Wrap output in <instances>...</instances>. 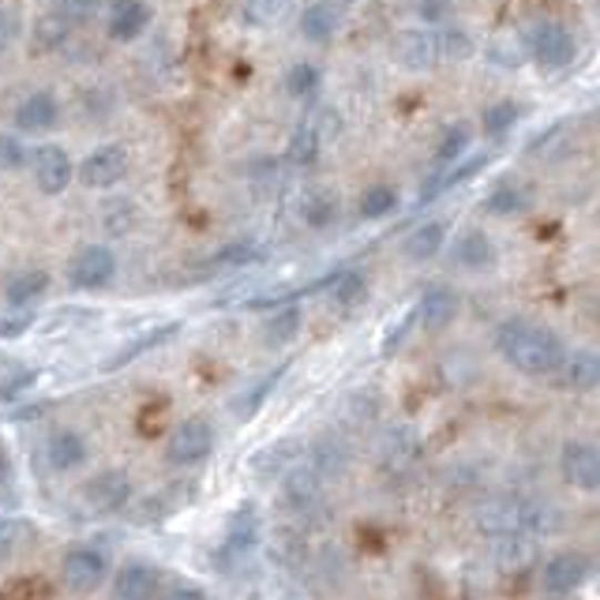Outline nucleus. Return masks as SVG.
<instances>
[{"label":"nucleus","mask_w":600,"mask_h":600,"mask_svg":"<svg viewBox=\"0 0 600 600\" xmlns=\"http://www.w3.org/2000/svg\"><path fill=\"white\" fill-rule=\"evenodd\" d=\"M496 349L510 368H518L521 376H556L559 360H563V342L556 330L540 327L529 319H507L496 330Z\"/></svg>","instance_id":"obj_1"},{"label":"nucleus","mask_w":600,"mask_h":600,"mask_svg":"<svg viewBox=\"0 0 600 600\" xmlns=\"http://www.w3.org/2000/svg\"><path fill=\"white\" fill-rule=\"evenodd\" d=\"M529 57H533L537 64L552 68V72H559V68H570L578 57V38L567 31L563 23H552V19H545V23L533 27V34H529Z\"/></svg>","instance_id":"obj_2"},{"label":"nucleus","mask_w":600,"mask_h":600,"mask_svg":"<svg viewBox=\"0 0 600 600\" xmlns=\"http://www.w3.org/2000/svg\"><path fill=\"white\" fill-rule=\"evenodd\" d=\"M260 545V515H255V504H241L233 510L230 526H225V540L218 548V563L225 570H237L244 567V559L255 552Z\"/></svg>","instance_id":"obj_3"},{"label":"nucleus","mask_w":600,"mask_h":600,"mask_svg":"<svg viewBox=\"0 0 600 600\" xmlns=\"http://www.w3.org/2000/svg\"><path fill=\"white\" fill-rule=\"evenodd\" d=\"M113 278H116V255L105 244H87L68 263V282L83 293L105 289V285H113Z\"/></svg>","instance_id":"obj_4"},{"label":"nucleus","mask_w":600,"mask_h":600,"mask_svg":"<svg viewBox=\"0 0 600 600\" xmlns=\"http://www.w3.org/2000/svg\"><path fill=\"white\" fill-rule=\"evenodd\" d=\"M214 450V428L206 425L203 417H189L184 425L173 428L170 443H165V458H170V466H200V461L211 458Z\"/></svg>","instance_id":"obj_5"},{"label":"nucleus","mask_w":600,"mask_h":600,"mask_svg":"<svg viewBox=\"0 0 600 600\" xmlns=\"http://www.w3.org/2000/svg\"><path fill=\"white\" fill-rule=\"evenodd\" d=\"M390 57L406 68V72H431L439 64V38L428 27H409L390 38Z\"/></svg>","instance_id":"obj_6"},{"label":"nucleus","mask_w":600,"mask_h":600,"mask_svg":"<svg viewBox=\"0 0 600 600\" xmlns=\"http://www.w3.org/2000/svg\"><path fill=\"white\" fill-rule=\"evenodd\" d=\"M61 578L72 593H94V589L105 586V578H110V559H105V552H98V548L80 545L64 556Z\"/></svg>","instance_id":"obj_7"},{"label":"nucleus","mask_w":600,"mask_h":600,"mask_svg":"<svg viewBox=\"0 0 600 600\" xmlns=\"http://www.w3.org/2000/svg\"><path fill=\"white\" fill-rule=\"evenodd\" d=\"M128 173V151L121 143H105L91 151L87 159L75 165V176L87 184V189H113L121 184Z\"/></svg>","instance_id":"obj_8"},{"label":"nucleus","mask_w":600,"mask_h":600,"mask_svg":"<svg viewBox=\"0 0 600 600\" xmlns=\"http://www.w3.org/2000/svg\"><path fill=\"white\" fill-rule=\"evenodd\" d=\"M83 504L98 510V515H116V510L132 504V477L124 469H102L98 477L87 480Z\"/></svg>","instance_id":"obj_9"},{"label":"nucleus","mask_w":600,"mask_h":600,"mask_svg":"<svg viewBox=\"0 0 600 600\" xmlns=\"http://www.w3.org/2000/svg\"><path fill=\"white\" fill-rule=\"evenodd\" d=\"M282 499L285 507L297 510V515H312V510L323 504V477L308 461H293L282 474Z\"/></svg>","instance_id":"obj_10"},{"label":"nucleus","mask_w":600,"mask_h":600,"mask_svg":"<svg viewBox=\"0 0 600 600\" xmlns=\"http://www.w3.org/2000/svg\"><path fill=\"white\" fill-rule=\"evenodd\" d=\"M559 469H563V480L570 488H578V491H597L600 488V455H597L593 443H586V439L563 443Z\"/></svg>","instance_id":"obj_11"},{"label":"nucleus","mask_w":600,"mask_h":600,"mask_svg":"<svg viewBox=\"0 0 600 600\" xmlns=\"http://www.w3.org/2000/svg\"><path fill=\"white\" fill-rule=\"evenodd\" d=\"M31 173H34L38 192H45V195H61L68 184L75 181V165L68 159V151H61V146H53V143H42L31 154Z\"/></svg>","instance_id":"obj_12"},{"label":"nucleus","mask_w":600,"mask_h":600,"mask_svg":"<svg viewBox=\"0 0 600 600\" xmlns=\"http://www.w3.org/2000/svg\"><path fill=\"white\" fill-rule=\"evenodd\" d=\"M589 570H593V563H589L586 552H559L545 563V570H540V586H545V593H574L578 586L589 578Z\"/></svg>","instance_id":"obj_13"},{"label":"nucleus","mask_w":600,"mask_h":600,"mask_svg":"<svg viewBox=\"0 0 600 600\" xmlns=\"http://www.w3.org/2000/svg\"><path fill=\"white\" fill-rule=\"evenodd\" d=\"M496 260H499V248H496V241L488 237L485 230H461L455 244H450V263L461 271H488V267H496Z\"/></svg>","instance_id":"obj_14"},{"label":"nucleus","mask_w":600,"mask_h":600,"mask_svg":"<svg viewBox=\"0 0 600 600\" xmlns=\"http://www.w3.org/2000/svg\"><path fill=\"white\" fill-rule=\"evenodd\" d=\"M61 124V105L49 91H34L27 94L23 102L16 105V128L19 132H31V135H42V132H53Z\"/></svg>","instance_id":"obj_15"},{"label":"nucleus","mask_w":600,"mask_h":600,"mask_svg":"<svg viewBox=\"0 0 600 600\" xmlns=\"http://www.w3.org/2000/svg\"><path fill=\"white\" fill-rule=\"evenodd\" d=\"M297 31L304 42H316V45L330 42V38L342 31V8L334 4V0H312V4L301 12Z\"/></svg>","instance_id":"obj_16"},{"label":"nucleus","mask_w":600,"mask_h":600,"mask_svg":"<svg viewBox=\"0 0 600 600\" xmlns=\"http://www.w3.org/2000/svg\"><path fill=\"white\" fill-rule=\"evenodd\" d=\"M151 4L146 0H113L110 8V38L113 42H135L151 27Z\"/></svg>","instance_id":"obj_17"},{"label":"nucleus","mask_w":600,"mask_h":600,"mask_svg":"<svg viewBox=\"0 0 600 600\" xmlns=\"http://www.w3.org/2000/svg\"><path fill=\"white\" fill-rule=\"evenodd\" d=\"M45 458H49V466H53L57 474H72V469L87 466V458H91V447H87V439L80 436V431L61 428V431H53V436H49Z\"/></svg>","instance_id":"obj_18"},{"label":"nucleus","mask_w":600,"mask_h":600,"mask_svg":"<svg viewBox=\"0 0 600 600\" xmlns=\"http://www.w3.org/2000/svg\"><path fill=\"white\" fill-rule=\"evenodd\" d=\"M162 582V570L151 563H124L113 574V597L116 600H151Z\"/></svg>","instance_id":"obj_19"},{"label":"nucleus","mask_w":600,"mask_h":600,"mask_svg":"<svg viewBox=\"0 0 600 600\" xmlns=\"http://www.w3.org/2000/svg\"><path fill=\"white\" fill-rule=\"evenodd\" d=\"M559 383H563L567 390H593L597 379H600V360L593 349H578V353H563V360H559L556 368Z\"/></svg>","instance_id":"obj_20"},{"label":"nucleus","mask_w":600,"mask_h":600,"mask_svg":"<svg viewBox=\"0 0 600 600\" xmlns=\"http://www.w3.org/2000/svg\"><path fill=\"white\" fill-rule=\"evenodd\" d=\"M455 316H458V293L447 289V285L428 289L417 304V319H420V327H428V330H443L447 323H455Z\"/></svg>","instance_id":"obj_21"},{"label":"nucleus","mask_w":600,"mask_h":600,"mask_svg":"<svg viewBox=\"0 0 600 600\" xmlns=\"http://www.w3.org/2000/svg\"><path fill=\"white\" fill-rule=\"evenodd\" d=\"M49 282H53V278H49V271H42V267L19 271V274H12V278L4 282V301L12 304V308H27V304L45 297Z\"/></svg>","instance_id":"obj_22"},{"label":"nucleus","mask_w":600,"mask_h":600,"mask_svg":"<svg viewBox=\"0 0 600 600\" xmlns=\"http://www.w3.org/2000/svg\"><path fill=\"white\" fill-rule=\"evenodd\" d=\"M176 330H181V323H162V327H154V330L140 334V338H135V342H128V346H121V349L113 353L110 360H105V372H116V368H124V364L140 360L143 353H151V349L165 346V342H170Z\"/></svg>","instance_id":"obj_23"},{"label":"nucleus","mask_w":600,"mask_h":600,"mask_svg":"<svg viewBox=\"0 0 600 600\" xmlns=\"http://www.w3.org/2000/svg\"><path fill=\"white\" fill-rule=\"evenodd\" d=\"M301 222L308 225V230H327V225L338 222V195L327 192V189H312L301 195Z\"/></svg>","instance_id":"obj_24"},{"label":"nucleus","mask_w":600,"mask_h":600,"mask_svg":"<svg viewBox=\"0 0 600 600\" xmlns=\"http://www.w3.org/2000/svg\"><path fill=\"white\" fill-rule=\"evenodd\" d=\"M443 244H447V225L425 222L409 233L406 244H401V252H406V260H413V263H428L443 252Z\"/></svg>","instance_id":"obj_25"},{"label":"nucleus","mask_w":600,"mask_h":600,"mask_svg":"<svg viewBox=\"0 0 600 600\" xmlns=\"http://www.w3.org/2000/svg\"><path fill=\"white\" fill-rule=\"evenodd\" d=\"M379 458L383 466L390 469V474H401V469L413 466V458H417V439H413L409 428H390L387 436L379 443Z\"/></svg>","instance_id":"obj_26"},{"label":"nucleus","mask_w":600,"mask_h":600,"mask_svg":"<svg viewBox=\"0 0 600 600\" xmlns=\"http://www.w3.org/2000/svg\"><path fill=\"white\" fill-rule=\"evenodd\" d=\"M68 38H72V23H68L64 16H57V12H45L34 23V31H31V49L38 57L57 53V49L68 45Z\"/></svg>","instance_id":"obj_27"},{"label":"nucleus","mask_w":600,"mask_h":600,"mask_svg":"<svg viewBox=\"0 0 600 600\" xmlns=\"http://www.w3.org/2000/svg\"><path fill=\"white\" fill-rule=\"evenodd\" d=\"M289 12H293V0H244L241 23L252 27V31H267V27H278Z\"/></svg>","instance_id":"obj_28"},{"label":"nucleus","mask_w":600,"mask_h":600,"mask_svg":"<svg viewBox=\"0 0 600 600\" xmlns=\"http://www.w3.org/2000/svg\"><path fill=\"white\" fill-rule=\"evenodd\" d=\"M323 146L327 143L319 140V132L312 128V121H304V124H297V132L289 135V151H285V159L297 165V170H308V165L319 162Z\"/></svg>","instance_id":"obj_29"},{"label":"nucleus","mask_w":600,"mask_h":600,"mask_svg":"<svg viewBox=\"0 0 600 600\" xmlns=\"http://www.w3.org/2000/svg\"><path fill=\"white\" fill-rule=\"evenodd\" d=\"M346 461H349V455H346V443L334 439V436L319 439L316 447H312V455H308V466L316 469V474H319L323 480H327V477H338L342 469H346Z\"/></svg>","instance_id":"obj_30"},{"label":"nucleus","mask_w":600,"mask_h":600,"mask_svg":"<svg viewBox=\"0 0 600 600\" xmlns=\"http://www.w3.org/2000/svg\"><path fill=\"white\" fill-rule=\"evenodd\" d=\"M38 529L27 518H4L0 521V559H16L34 545Z\"/></svg>","instance_id":"obj_31"},{"label":"nucleus","mask_w":600,"mask_h":600,"mask_svg":"<svg viewBox=\"0 0 600 600\" xmlns=\"http://www.w3.org/2000/svg\"><path fill=\"white\" fill-rule=\"evenodd\" d=\"M364 297H368V278H364L360 271H334L330 301L338 304V308H353V304H360Z\"/></svg>","instance_id":"obj_32"},{"label":"nucleus","mask_w":600,"mask_h":600,"mask_svg":"<svg viewBox=\"0 0 600 600\" xmlns=\"http://www.w3.org/2000/svg\"><path fill=\"white\" fill-rule=\"evenodd\" d=\"M395 211H398V192L390 189V184H372V189H364V195H360V218L379 222V218H390Z\"/></svg>","instance_id":"obj_33"},{"label":"nucleus","mask_w":600,"mask_h":600,"mask_svg":"<svg viewBox=\"0 0 600 600\" xmlns=\"http://www.w3.org/2000/svg\"><path fill=\"white\" fill-rule=\"evenodd\" d=\"M529 206V195L518 189V184H499V189L488 192L485 200V211L496 214V218H515V214H521Z\"/></svg>","instance_id":"obj_34"},{"label":"nucleus","mask_w":600,"mask_h":600,"mask_svg":"<svg viewBox=\"0 0 600 600\" xmlns=\"http://www.w3.org/2000/svg\"><path fill=\"white\" fill-rule=\"evenodd\" d=\"M526 57H529L526 38H518L515 31H507V34H499L488 42V61H496L499 68H518Z\"/></svg>","instance_id":"obj_35"},{"label":"nucleus","mask_w":600,"mask_h":600,"mask_svg":"<svg viewBox=\"0 0 600 600\" xmlns=\"http://www.w3.org/2000/svg\"><path fill=\"white\" fill-rule=\"evenodd\" d=\"M293 450H297V443L293 439H282L278 447H267V450H260V455H255V461H252V469L260 477H274V474H285V469L293 466Z\"/></svg>","instance_id":"obj_36"},{"label":"nucleus","mask_w":600,"mask_h":600,"mask_svg":"<svg viewBox=\"0 0 600 600\" xmlns=\"http://www.w3.org/2000/svg\"><path fill=\"white\" fill-rule=\"evenodd\" d=\"M263 334H267L271 346H285V342L297 338V334H301V308H297V304L274 312V316L267 319V327H263Z\"/></svg>","instance_id":"obj_37"},{"label":"nucleus","mask_w":600,"mask_h":600,"mask_svg":"<svg viewBox=\"0 0 600 600\" xmlns=\"http://www.w3.org/2000/svg\"><path fill=\"white\" fill-rule=\"evenodd\" d=\"M319 83H323V72L312 61H297L285 72V91L293 98H312L319 91Z\"/></svg>","instance_id":"obj_38"},{"label":"nucleus","mask_w":600,"mask_h":600,"mask_svg":"<svg viewBox=\"0 0 600 600\" xmlns=\"http://www.w3.org/2000/svg\"><path fill=\"white\" fill-rule=\"evenodd\" d=\"M518 116H521L518 102H496V105H488V110L480 113V132H485V135H504V132H510V128L518 124Z\"/></svg>","instance_id":"obj_39"},{"label":"nucleus","mask_w":600,"mask_h":600,"mask_svg":"<svg viewBox=\"0 0 600 600\" xmlns=\"http://www.w3.org/2000/svg\"><path fill=\"white\" fill-rule=\"evenodd\" d=\"M469 140H474V132H469V124H450L447 132H443V140L436 146V162L439 165H450L455 159H461V154L469 151Z\"/></svg>","instance_id":"obj_40"},{"label":"nucleus","mask_w":600,"mask_h":600,"mask_svg":"<svg viewBox=\"0 0 600 600\" xmlns=\"http://www.w3.org/2000/svg\"><path fill=\"white\" fill-rule=\"evenodd\" d=\"M436 38H439V61L443 57H447V61H466V57H474V38L466 34V27L450 23L447 31Z\"/></svg>","instance_id":"obj_41"},{"label":"nucleus","mask_w":600,"mask_h":600,"mask_svg":"<svg viewBox=\"0 0 600 600\" xmlns=\"http://www.w3.org/2000/svg\"><path fill=\"white\" fill-rule=\"evenodd\" d=\"M252 260H255V241H233L214 252L211 260H206V267L225 271V267H244V263H252Z\"/></svg>","instance_id":"obj_42"},{"label":"nucleus","mask_w":600,"mask_h":600,"mask_svg":"<svg viewBox=\"0 0 600 600\" xmlns=\"http://www.w3.org/2000/svg\"><path fill=\"white\" fill-rule=\"evenodd\" d=\"M282 376H285V364H278V368L267 372V376H263L260 383H255V387L248 390V395H244V398L237 401V417H252V413L263 406V398H267L271 390L278 387V379H282Z\"/></svg>","instance_id":"obj_43"},{"label":"nucleus","mask_w":600,"mask_h":600,"mask_svg":"<svg viewBox=\"0 0 600 600\" xmlns=\"http://www.w3.org/2000/svg\"><path fill=\"white\" fill-rule=\"evenodd\" d=\"M98 8H102V0H53V12L64 16L68 23H87V19L98 16Z\"/></svg>","instance_id":"obj_44"},{"label":"nucleus","mask_w":600,"mask_h":600,"mask_svg":"<svg viewBox=\"0 0 600 600\" xmlns=\"http://www.w3.org/2000/svg\"><path fill=\"white\" fill-rule=\"evenodd\" d=\"M19 165H27V146L16 140V135L0 132V170L12 173Z\"/></svg>","instance_id":"obj_45"},{"label":"nucleus","mask_w":600,"mask_h":600,"mask_svg":"<svg viewBox=\"0 0 600 600\" xmlns=\"http://www.w3.org/2000/svg\"><path fill=\"white\" fill-rule=\"evenodd\" d=\"M34 323V312L19 308L12 316H0V338H19V334H27Z\"/></svg>","instance_id":"obj_46"},{"label":"nucleus","mask_w":600,"mask_h":600,"mask_svg":"<svg viewBox=\"0 0 600 600\" xmlns=\"http://www.w3.org/2000/svg\"><path fill=\"white\" fill-rule=\"evenodd\" d=\"M16 38H19V16H16V8L0 4V53H4V49H12Z\"/></svg>","instance_id":"obj_47"},{"label":"nucleus","mask_w":600,"mask_h":600,"mask_svg":"<svg viewBox=\"0 0 600 600\" xmlns=\"http://www.w3.org/2000/svg\"><path fill=\"white\" fill-rule=\"evenodd\" d=\"M417 16L425 23H443L450 16V0H417Z\"/></svg>","instance_id":"obj_48"},{"label":"nucleus","mask_w":600,"mask_h":600,"mask_svg":"<svg viewBox=\"0 0 600 600\" xmlns=\"http://www.w3.org/2000/svg\"><path fill=\"white\" fill-rule=\"evenodd\" d=\"M34 383H38V372H23V376H16V379L0 383V398H16L19 390H31Z\"/></svg>","instance_id":"obj_49"},{"label":"nucleus","mask_w":600,"mask_h":600,"mask_svg":"<svg viewBox=\"0 0 600 600\" xmlns=\"http://www.w3.org/2000/svg\"><path fill=\"white\" fill-rule=\"evenodd\" d=\"M165 600H206V593H203V589H195V586H176Z\"/></svg>","instance_id":"obj_50"},{"label":"nucleus","mask_w":600,"mask_h":600,"mask_svg":"<svg viewBox=\"0 0 600 600\" xmlns=\"http://www.w3.org/2000/svg\"><path fill=\"white\" fill-rule=\"evenodd\" d=\"M8 480H12V455H8V450L0 447V488H4Z\"/></svg>","instance_id":"obj_51"},{"label":"nucleus","mask_w":600,"mask_h":600,"mask_svg":"<svg viewBox=\"0 0 600 600\" xmlns=\"http://www.w3.org/2000/svg\"><path fill=\"white\" fill-rule=\"evenodd\" d=\"M548 600H556V597H548Z\"/></svg>","instance_id":"obj_52"}]
</instances>
